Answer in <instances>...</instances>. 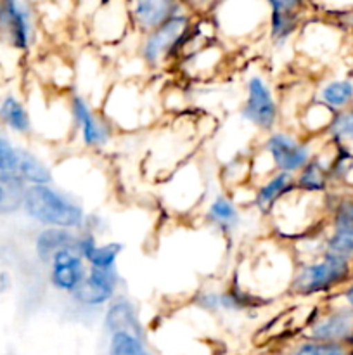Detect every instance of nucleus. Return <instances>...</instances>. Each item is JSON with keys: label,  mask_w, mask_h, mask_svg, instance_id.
Returning a JSON list of instances; mask_svg holds the SVG:
<instances>
[{"label": "nucleus", "mask_w": 353, "mask_h": 355, "mask_svg": "<svg viewBox=\"0 0 353 355\" xmlns=\"http://www.w3.org/2000/svg\"><path fill=\"white\" fill-rule=\"evenodd\" d=\"M315 155L317 149L314 146V137H301L289 128H275L265 134L260 149V156L269 162L272 172L291 175L301 172Z\"/></svg>", "instance_id": "nucleus-4"}, {"label": "nucleus", "mask_w": 353, "mask_h": 355, "mask_svg": "<svg viewBox=\"0 0 353 355\" xmlns=\"http://www.w3.org/2000/svg\"><path fill=\"white\" fill-rule=\"evenodd\" d=\"M265 298L256 297L249 293L246 288L239 283L230 284L227 290H203L194 298V305L201 311L211 312V314H237L256 309L260 304H266ZM262 307V305H260Z\"/></svg>", "instance_id": "nucleus-10"}, {"label": "nucleus", "mask_w": 353, "mask_h": 355, "mask_svg": "<svg viewBox=\"0 0 353 355\" xmlns=\"http://www.w3.org/2000/svg\"><path fill=\"white\" fill-rule=\"evenodd\" d=\"M16 173L28 186H48L54 182V173H52L51 166L33 151L23 148H19V162H17Z\"/></svg>", "instance_id": "nucleus-20"}, {"label": "nucleus", "mask_w": 353, "mask_h": 355, "mask_svg": "<svg viewBox=\"0 0 353 355\" xmlns=\"http://www.w3.org/2000/svg\"><path fill=\"white\" fill-rule=\"evenodd\" d=\"M0 121L9 130L21 135L30 134L31 127H33L26 106L16 96H10V94L0 101Z\"/></svg>", "instance_id": "nucleus-22"}, {"label": "nucleus", "mask_w": 353, "mask_h": 355, "mask_svg": "<svg viewBox=\"0 0 353 355\" xmlns=\"http://www.w3.org/2000/svg\"><path fill=\"white\" fill-rule=\"evenodd\" d=\"M28 184L17 173L0 172V215L23 210Z\"/></svg>", "instance_id": "nucleus-21"}, {"label": "nucleus", "mask_w": 353, "mask_h": 355, "mask_svg": "<svg viewBox=\"0 0 353 355\" xmlns=\"http://www.w3.org/2000/svg\"><path fill=\"white\" fill-rule=\"evenodd\" d=\"M266 31L272 47L284 49L303 26L305 3L296 0H269Z\"/></svg>", "instance_id": "nucleus-9"}, {"label": "nucleus", "mask_w": 353, "mask_h": 355, "mask_svg": "<svg viewBox=\"0 0 353 355\" xmlns=\"http://www.w3.org/2000/svg\"><path fill=\"white\" fill-rule=\"evenodd\" d=\"M320 104L332 111L341 113L353 106V80L352 78H332L318 87L314 97Z\"/></svg>", "instance_id": "nucleus-19"}, {"label": "nucleus", "mask_w": 353, "mask_h": 355, "mask_svg": "<svg viewBox=\"0 0 353 355\" xmlns=\"http://www.w3.org/2000/svg\"><path fill=\"white\" fill-rule=\"evenodd\" d=\"M307 340L322 343L353 342V309L348 305H329L327 311L311 318L307 324Z\"/></svg>", "instance_id": "nucleus-8"}, {"label": "nucleus", "mask_w": 353, "mask_h": 355, "mask_svg": "<svg viewBox=\"0 0 353 355\" xmlns=\"http://www.w3.org/2000/svg\"><path fill=\"white\" fill-rule=\"evenodd\" d=\"M338 297L341 298V300H343V304H345V305H348L350 309H353V279L350 281V283L346 284V286L343 288L341 291H339V293H338Z\"/></svg>", "instance_id": "nucleus-31"}, {"label": "nucleus", "mask_w": 353, "mask_h": 355, "mask_svg": "<svg viewBox=\"0 0 353 355\" xmlns=\"http://www.w3.org/2000/svg\"><path fill=\"white\" fill-rule=\"evenodd\" d=\"M332 113L329 107H325L324 104H320L318 101H311L310 104L303 107L300 116V123L303 132L307 134V137H315L318 134H325L327 127L331 125Z\"/></svg>", "instance_id": "nucleus-23"}, {"label": "nucleus", "mask_w": 353, "mask_h": 355, "mask_svg": "<svg viewBox=\"0 0 353 355\" xmlns=\"http://www.w3.org/2000/svg\"><path fill=\"white\" fill-rule=\"evenodd\" d=\"M17 162H19V148L0 135V172L16 173Z\"/></svg>", "instance_id": "nucleus-30"}, {"label": "nucleus", "mask_w": 353, "mask_h": 355, "mask_svg": "<svg viewBox=\"0 0 353 355\" xmlns=\"http://www.w3.org/2000/svg\"><path fill=\"white\" fill-rule=\"evenodd\" d=\"M194 21L192 9L187 6L185 10L170 17L151 33L144 35L138 45V59L142 64L149 69H161L168 62L182 59L183 51L190 44Z\"/></svg>", "instance_id": "nucleus-2"}, {"label": "nucleus", "mask_w": 353, "mask_h": 355, "mask_svg": "<svg viewBox=\"0 0 353 355\" xmlns=\"http://www.w3.org/2000/svg\"><path fill=\"white\" fill-rule=\"evenodd\" d=\"M107 355H152L145 345L144 338L132 333L120 331L109 336Z\"/></svg>", "instance_id": "nucleus-26"}, {"label": "nucleus", "mask_w": 353, "mask_h": 355, "mask_svg": "<svg viewBox=\"0 0 353 355\" xmlns=\"http://www.w3.org/2000/svg\"><path fill=\"white\" fill-rule=\"evenodd\" d=\"M121 277L118 269L100 270L90 269L85 281L78 286V290L71 295V300L76 305L85 309H102L107 307L118 297Z\"/></svg>", "instance_id": "nucleus-11"}, {"label": "nucleus", "mask_w": 353, "mask_h": 355, "mask_svg": "<svg viewBox=\"0 0 353 355\" xmlns=\"http://www.w3.org/2000/svg\"><path fill=\"white\" fill-rule=\"evenodd\" d=\"M322 255L334 257L353 266V232L329 231L322 238Z\"/></svg>", "instance_id": "nucleus-24"}, {"label": "nucleus", "mask_w": 353, "mask_h": 355, "mask_svg": "<svg viewBox=\"0 0 353 355\" xmlns=\"http://www.w3.org/2000/svg\"><path fill=\"white\" fill-rule=\"evenodd\" d=\"M123 243L118 241H106L99 243L96 246L90 257L87 259V266L90 269H100V270H109L116 269V262L120 255L123 253Z\"/></svg>", "instance_id": "nucleus-27"}, {"label": "nucleus", "mask_w": 353, "mask_h": 355, "mask_svg": "<svg viewBox=\"0 0 353 355\" xmlns=\"http://www.w3.org/2000/svg\"><path fill=\"white\" fill-rule=\"evenodd\" d=\"M203 220L221 236H234L242 227V211L234 198L225 193H217L206 203Z\"/></svg>", "instance_id": "nucleus-14"}, {"label": "nucleus", "mask_w": 353, "mask_h": 355, "mask_svg": "<svg viewBox=\"0 0 353 355\" xmlns=\"http://www.w3.org/2000/svg\"><path fill=\"white\" fill-rule=\"evenodd\" d=\"M104 328L109 331V335L127 331L144 338V328H142L141 321H138L137 309L127 297H121V295H118L107 305L106 314H104Z\"/></svg>", "instance_id": "nucleus-17"}, {"label": "nucleus", "mask_w": 353, "mask_h": 355, "mask_svg": "<svg viewBox=\"0 0 353 355\" xmlns=\"http://www.w3.org/2000/svg\"><path fill=\"white\" fill-rule=\"evenodd\" d=\"M331 231L353 232V198H343L329 208Z\"/></svg>", "instance_id": "nucleus-28"}, {"label": "nucleus", "mask_w": 353, "mask_h": 355, "mask_svg": "<svg viewBox=\"0 0 353 355\" xmlns=\"http://www.w3.org/2000/svg\"><path fill=\"white\" fill-rule=\"evenodd\" d=\"M331 156L318 151L301 172L294 175L296 191L311 196H324L331 187Z\"/></svg>", "instance_id": "nucleus-16"}, {"label": "nucleus", "mask_w": 353, "mask_h": 355, "mask_svg": "<svg viewBox=\"0 0 353 355\" xmlns=\"http://www.w3.org/2000/svg\"><path fill=\"white\" fill-rule=\"evenodd\" d=\"M89 274V266L78 255L75 246L64 248L52 257L48 263V283L59 293L71 297Z\"/></svg>", "instance_id": "nucleus-12"}, {"label": "nucleus", "mask_w": 353, "mask_h": 355, "mask_svg": "<svg viewBox=\"0 0 353 355\" xmlns=\"http://www.w3.org/2000/svg\"><path fill=\"white\" fill-rule=\"evenodd\" d=\"M353 279V266L345 260L320 255L310 262L296 263L289 293L298 298L327 297L343 290Z\"/></svg>", "instance_id": "nucleus-3"}, {"label": "nucleus", "mask_w": 353, "mask_h": 355, "mask_svg": "<svg viewBox=\"0 0 353 355\" xmlns=\"http://www.w3.org/2000/svg\"><path fill=\"white\" fill-rule=\"evenodd\" d=\"M68 110L71 127L78 135L83 148L100 151L113 139V125L100 111H97L82 92H73L68 97Z\"/></svg>", "instance_id": "nucleus-6"}, {"label": "nucleus", "mask_w": 353, "mask_h": 355, "mask_svg": "<svg viewBox=\"0 0 353 355\" xmlns=\"http://www.w3.org/2000/svg\"><path fill=\"white\" fill-rule=\"evenodd\" d=\"M296 189L294 175L284 172H273L255 187L251 196V207L263 217H269L277 203Z\"/></svg>", "instance_id": "nucleus-15"}, {"label": "nucleus", "mask_w": 353, "mask_h": 355, "mask_svg": "<svg viewBox=\"0 0 353 355\" xmlns=\"http://www.w3.org/2000/svg\"><path fill=\"white\" fill-rule=\"evenodd\" d=\"M343 24H345V26H350V28H353V12H345L343 14Z\"/></svg>", "instance_id": "nucleus-32"}, {"label": "nucleus", "mask_w": 353, "mask_h": 355, "mask_svg": "<svg viewBox=\"0 0 353 355\" xmlns=\"http://www.w3.org/2000/svg\"><path fill=\"white\" fill-rule=\"evenodd\" d=\"M291 355H353V347L345 343H322L305 340L298 343Z\"/></svg>", "instance_id": "nucleus-29"}, {"label": "nucleus", "mask_w": 353, "mask_h": 355, "mask_svg": "<svg viewBox=\"0 0 353 355\" xmlns=\"http://www.w3.org/2000/svg\"><path fill=\"white\" fill-rule=\"evenodd\" d=\"M185 9L187 3L175 2V0H137L128 3V16H130L132 30L144 37Z\"/></svg>", "instance_id": "nucleus-13"}, {"label": "nucleus", "mask_w": 353, "mask_h": 355, "mask_svg": "<svg viewBox=\"0 0 353 355\" xmlns=\"http://www.w3.org/2000/svg\"><path fill=\"white\" fill-rule=\"evenodd\" d=\"M324 135L332 146L353 144V106L341 113H336Z\"/></svg>", "instance_id": "nucleus-25"}, {"label": "nucleus", "mask_w": 353, "mask_h": 355, "mask_svg": "<svg viewBox=\"0 0 353 355\" xmlns=\"http://www.w3.org/2000/svg\"><path fill=\"white\" fill-rule=\"evenodd\" d=\"M38 21L35 7L28 2H0V38L16 51H30L37 40Z\"/></svg>", "instance_id": "nucleus-7"}, {"label": "nucleus", "mask_w": 353, "mask_h": 355, "mask_svg": "<svg viewBox=\"0 0 353 355\" xmlns=\"http://www.w3.org/2000/svg\"><path fill=\"white\" fill-rule=\"evenodd\" d=\"M76 232L78 231H68V229H57V227H44L35 238V253H37L38 260L44 266L48 267L52 257L59 253L64 248H71L75 246Z\"/></svg>", "instance_id": "nucleus-18"}, {"label": "nucleus", "mask_w": 353, "mask_h": 355, "mask_svg": "<svg viewBox=\"0 0 353 355\" xmlns=\"http://www.w3.org/2000/svg\"><path fill=\"white\" fill-rule=\"evenodd\" d=\"M23 211L28 218L42 227H57L68 231H82L87 211L71 194L48 186H28L24 194Z\"/></svg>", "instance_id": "nucleus-1"}, {"label": "nucleus", "mask_w": 353, "mask_h": 355, "mask_svg": "<svg viewBox=\"0 0 353 355\" xmlns=\"http://www.w3.org/2000/svg\"><path fill=\"white\" fill-rule=\"evenodd\" d=\"M246 96L239 110L242 120L256 130L269 134L279 128L280 104L272 85L262 71H255L244 82Z\"/></svg>", "instance_id": "nucleus-5"}]
</instances>
